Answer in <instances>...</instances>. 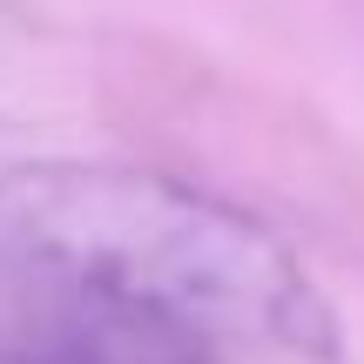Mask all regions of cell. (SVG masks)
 I'll return each mask as SVG.
<instances>
[{"label": "cell", "mask_w": 364, "mask_h": 364, "mask_svg": "<svg viewBox=\"0 0 364 364\" xmlns=\"http://www.w3.org/2000/svg\"><path fill=\"white\" fill-rule=\"evenodd\" d=\"M0 257L61 297L162 317L196 344L331 351V311L284 243L243 209L149 169L34 162L0 176Z\"/></svg>", "instance_id": "1"}, {"label": "cell", "mask_w": 364, "mask_h": 364, "mask_svg": "<svg viewBox=\"0 0 364 364\" xmlns=\"http://www.w3.org/2000/svg\"><path fill=\"white\" fill-rule=\"evenodd\" d=\"M27 358L34 364H216V351L196 344L189 331L122 311V304H95V297H61L48 344Z\"/></svg>", "instance_id": "2"}, {"label": "cell", "mask_w": 364, "mask_h": 364, "mask_svg": "<svg viewBox=\"0 0 364 364\" xmlns=\"http://www.w3.org/2000/svg\"><path fill=\"white\" fill-rule=\"evenodd\" d=\"M0 364H34V358H27V351H7V344H0Z\"/></svg>", "instance_id": "3"}]
</instances>
